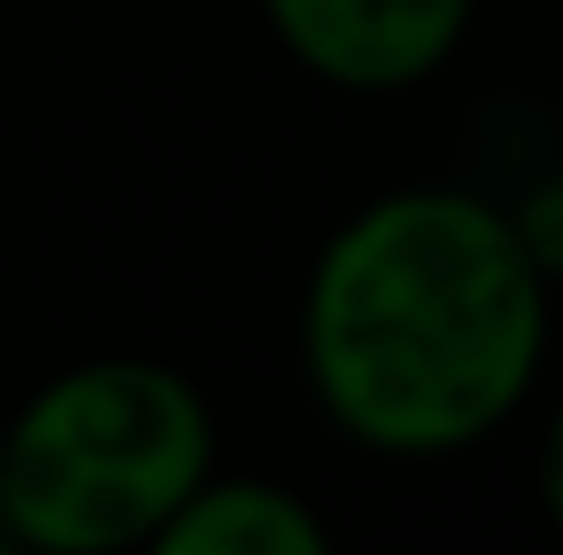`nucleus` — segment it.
Wrapping results in <instances>:
<instances>
[{
    "mask_svg": "<svg viewBox=\"0 0 563 555\" xmlns=\"http://www.w3.org/2000/svg\"><path fill=\"white\" fill-rule=\"evenodd\" d=\"M539 507H548V523L563 531V409H555L548 442H539Z\"/></svg>",
    "mask_w": 563,
    "mask_h": 555,
    "instance_id": "nucleus-6",
    "label": "nucleus"
},
{
    "mask_svg": "<svg viewBox=\"0 0 563 555\" xmlns=\"http://www.w3.org/2000/svg\"><path fill=\"white\" fill-rule=\"evenodd\" d=\"M548 278L465 188H393L327 237L302 295L319 409L376 457H457L531 400Z\"/></svg>",
    "mask_w": 563,
    "mask_h": 555,
    "instance_id": "nucleus-1",
    "label": "nucleus"
},
{
    "mask_svg": "<svg viewBox=\"0 0 563 555\" xmlns=\"http://www.w3.org/2000/svg\"><path fill=\"white\" fill-rule=\"evenodd\" d=\"M164 555H319L327 523L310 514L286 482H254V474H205L172 523L155 531Z\"/></svg>",
    "mask_w": 563,
    "mask_h": 555,
    "instance_id": "nucleus-4",
    "label": "nucleus"
},
{
    "mask_svg": "<svg viewBox=\"0 0 563 555\" xmlns=\"http://www.w3.org/2000/svg\"><path fill=\"white\" fill-rule=\"evenodd\" d=\"M0 417H9V409H0Z\"/></svg>",
    "mask_w": 563,
    "mask_h": 555,
    "instance_id": "nucleus-7",
    "label": "nucleus"
},
{
    "mask_svg": "<svg viewBox=\"0 0 563 555\" xmlns=\"http://www.w3.org/2000/svg\"><path fill=\"white\" fill-rule=\"evenodd\" d=\"M507 221H515L522 254L539 262V278H563V180H539Z\"/></svg>",
    "mask_w": 563,
    "mask_h": 555,
    "instance_id": "nucleus-5",
    "label": "nucleus"
},
{
    "mask_svg": "<svg viewBox=\"0 0 563 555\" xmlns=\"http://www.w3.org/2000/svg\"><path fill=\"white\" fill-rule=\"evenodd\" d=\"M212 474V409L164 359H82L0 417V531L42 555L155 547Z\"/></svg>",
    "mask_w": 563,
    "mask_h": 555,
    "instance_id": "nucleus-2",
    "label": "nucleus"
},
{
    "mask_svg": "<svg viewBox=\"0 0 563 555\" xmlns=\"http://www.w3.org/2000/svg\"><path fill=\"white\" fill-rule=\"evenodd\" d=\"M278 42L335 90H409L450 66L474 0H262Z\"/></svg>",
    "mask_w": 563,
    "mask_h": 555,
    "instance_id": "nucleus-3",
    "label": "nucleus"
}]
</instances>
